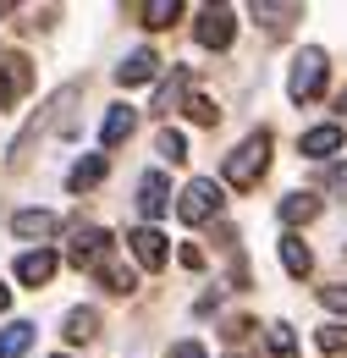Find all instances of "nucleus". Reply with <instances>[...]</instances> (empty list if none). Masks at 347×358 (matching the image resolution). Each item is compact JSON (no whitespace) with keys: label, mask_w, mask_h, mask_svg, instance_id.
<instances>
[{"label":"nucleus","mask_w":347,"mask_h":358,"mask_svg":"<svg viewBox=\"0 0 347 358\" xmlns=\"http://www.w3.org/2000/svg\"><path fill=\"white\" fill-rule=\"evenodd\" d=\"M176 215L187 226H204V221H215L220 215V187L210 177H199V182H187V193L176 199Z\"/></svg>","instance_id":"3"},{"label":"nucleus","mask_w":347,"mask_h":358,"mask_svg":"<svg viewBox=\"0 0 347 358\" xmlns=\"http://www.w3.org/2000/svg\"><path fill=\"white\" fill-rule=\"evenodd\" d=\"M254 17H260L270 34H281V28L292 22V17H304V6H270V0H264V6H254Z\"/></svg>","instance_id":"20"},{"label":"nucleus","mask_w":347,"mask_h":358,"mask_svg":"<svg viewBox=\"0 0 347 358\" xmlns=\"http://www.w3.org/2000/svg\"><path fill=\"white\" fill-rule=\"evenodd\" d=\"M337 105H342V110H347V89H342V99H337Z\"/></svg>","instance_id":"31"},{"label":"nucleus","mask_w":347,"mask_h":358,"mask_svg":"<svg viewBox=\"0 0 347 358\" xmlns=\"http://www.w3.org/2000/svg\"><path fill=\"white\" fill-rule=\"evenodd\" d=\"M132 127H138V110H132V105H111V110H105V127H99V143L116 149L122 138H132Z\"/></svg>","instance_id":"12"},{"label":"nucleus","mask_w":347,"mask_h":358,"mask_svg":"<svg viewBox=\"0 0 347 358\" xmlns=\"http://www.w3.org/2000/svg\"><path fill=\"white\" fill-rule=\"evenodd\" d=\"M127 243H132V259L143 270H160L166 259H171V248H166V237L155 231V226H138V231H127Z\"/></svg>","instance_id":"7"},{"label":"nucleus","mask_w":347,"mask_h":358,"mask_svg":"<svg viewBox=\"0 0 347 358\" xmlns=\"http://www.w3.org/2000/svg\"><path fill=\"white\" fill-rule=\"evenodd\" d=\"M314 215H320V199H314V193H287V199H281V221L287 226L314 221Z\"/></svg>","instance_id":"16"},{"label":"nucleus","mask_w":347,"mask_h":358,"mask_svg":"<svg viewBox=\"0 0 347 358\" xmlns=\"http://www.w3.org/2000/svg\"><path fill=\"white\" fill-rule=\"evenodd\" d=\"M320 353H347V325H320Z\"/></svg>","instance_id":"24"},{"label":"nucleus","mask_w":347,"mask_h":358,"mask_svg":"<svg viewBox=\"0 0 347 358\" xmlns=\"http://www.w3.org/2000/svg\"><path fill=\"white\" fill-rule=\"evenodd\" d=\"M325 187H337V193H347V171L337 166V171H325Z\"/></svg>","instance_id":"29"},{"label":"nucleus","mask_w":347,"mask_h":358,"mask_svg":"<svg viewBox=\"0 0 347 358\" xmlns=\"http://www.w3.org/2000/svg\"><path fill=\"white\" fill-rule=\"evenodd\" d=\"M138 210L143 215H166L171 210V182L160 177V171H149V177L138 182Z\"/></svg>","instance_id":"10"},{"label":"nucleus","mask_w":347,"mask_h":358,"mask_svg":"<svg viewBox=\"0 0 347 358\" xmlns=\"http://www.w3.org/2000/svg\"><path fill=\"white\" fill-rule=\"evenodd\" d=\"M182 89H187V72L176 66V72H171V83H166V89H160V99H155V110H160V116H171L176 105H182Z\"/></svg>","instance_id":"22"},{"label":"nucleus","mask_w":347,"mask_h":358,"mask_svg":"<svg viewBox=\"0 0 347 358\" xmlns=\"http://www.w3.org/2000/svg\"><path fill=\"white\" fill-rule=\"evenodd\" d=\"M99 281H105L111 292H132V287H138V275H132L127 265H116V259H105V265H99Z\"/></svg>","instance_id":"21"},{"label":"nucleus","mask_w":347,"mask_h":358,"mask_svg":"<svg viewBox=\"0 0 347 358\" xmlns=\"http://www.w3.org/2000/svg\"><path fill=\"white\" fill-rule=\"evenodd\" d=\"M193 34H199V45H204V50H226V45H232V34H237V11H232V6H204Z\"/></svg>","instance_id":"4"},{"label":"nucleus","mask_w":347,"mask_h":358,"mask_svg":"<svg viewBox=\"0 0 347 358\" xmlns=\"http://www.w3.org/2000/svg\"><path fill=\"white\" fill-rule=\"evenodd\" d=\"M320 303L337 309V314H347V287H320Z\"/></svg>","instance_id":"27"},{"label":"nucleus","mask_w":347,"mask_h":358,"mask_svg":"<svg viewBox=\"0 0 347 358\" xmlns=\"http://www.w3.org/2000/svg\"><path fill=\"white\" fill-rule=\"evenodd\" d=\"M55 358H66V353H55Z\"/></svg>","instance_id":"32"},{"label":"nucleus","mask_w":347,"mask_h":358,"mask_svg":"<svg viewBox=\"0 0 347 358\" xmlns=\"http://www.w3.org/2000/svg\"><path fill=\"white\" fill-rule=\"evenodd\" d=\"M270 358H298V342H292V325H270Z\"/></svg>","instance_id":"23"},{"label":"nucleus","mask_w":347,"mask_h":358,"mask_svg":"<svg viewBox=\"0 0 347 358\" xmlns=\"http://www.w3.org/2000/svg\"><path fill=\"white\" fill-rule=\"evenodd\" d=\"M6 303H11V292H6V287H0V314H6Z\"/></svg>","instance_id":"30"},{"label":"nucleus","mask_w":347,"mask_h":358,"mask_svg":"<svg viewBox=\"0 0 347 358\" xmlns=\"http://www.w3.org/2000/svg\"><path fill=\"white\" fill-rule=\"evenodd\" d=\"M28 89H34V66H28L22 55H6V61H0V110H11Z\"/></svg>","instance_id":"6"},{"label":"nucleus","mask_w":347,"mask_h":358,"mask_svg":"<svg viewBox=\"0 0 347 358\" xmlns=\"http://www.w3.org/2000/svg\"><path fill=\"white\" fill-rule=\"evenodd\" d=\"M138 17H143V28H171L182 17V6L176 0H149V6H138Z\"/></svg>","instance_id":"18"},{"label":"nucleus","mask_w":347,"mask_h":358,"mask_svg":"<svg viewBox=\"0 0 347 358\" xmlns=\"http://www.w3.org/2000/svg\"><path fill=\"white\" fill-rule=\"evenodd\" d=\"M155 149H160L166 160H187V138H182V133H171V127H166V133L155 138Z\"/></svg>","instance_id":"25"},{"label":"nucleus","mask_w":347,"mask_h":358,"mask_svg":"<svg viewBox=\"0 0 347 358\" xmlns=\"http://www.w3.org/2000/svg\"><path fill=\"white\" fill-rule=\"evenodd\" d=\"M99 177H105V155H88V160H78V166L66 171V187H72V193H83V187H94Z\"/></svg>","instance_id":"17"},{"label":"nucleus","mask_w":347,"mask_h":358,"mask_svg":"<svg viewBox=\"0 0 347 358\" xmlns=\"http://www.w3.org/2000/svg\"><path fill=\"white\" fill-rule=\"evenodd\" d=\"M264 166H270V133H254L226 155V182L232 187H254L264 177Z\"/></svg>","instance_id":"1"},{"label":"nucleus","mask_w":347,"mask_h":358,"mask_svg":"<svg viewBox=\"0 0 347 358\" xmlns=\"http://www.w3.org/2000/svg\"><path fill=\"white\" fill-rule=\"evenodd\" d=\"M187 116H193V122H204V127H210V122H215L220 110H215V99H204V94H199V99H187Z\"/></svg>","instance_id":"26"},{"label":"nucleus","mask_w":347,"mask_h":358,"mask_svg":"<svg viewBox=\"0 0 347 358\" xmlns=\"http://www.w3.org/2000/svg\"><path fill=\"white\" fill-rule=\"evenodd\" d=\"M155 72H160V55H155V50H132L127 61L116 66V83H122V89H138V83H149Z\"/></svg>","instance_id":"9"},{"label":"nucleus","mask_w":347,"mask_h":358,"mask_svg":"<svg viewBox=\"0 0 347 358\" xmlns=\"http://www.w3.org/2000/svg\"><path fill=\"white\" fill-rule=\"evenodd\" d=\"M281 265H287V275H309V270H314V254H309V243L298 231L281 237Z\"/></svg>","instance_id":"14"},{"label":"nucleus","mask_w":347,"mask_h":358,"mask_svg":"<svg viewBox=\"0 0 347 358\" xmlns=\"http://www.w3.org/2000/svg\"><path fill=\"white\" fill-rule=\"evenodd\" d=\"M94 331H99V314H94V309H72V314H66V331H61V336H66V342H88Z\"/></svg>","instance_id":"19"},{"label":"nucleus","mask_w":347,"mask_h":358,"mask_svg":"<svg viewBox=\"0 0 347 358\" xmlns=\"http://www.w3.org/2000/svg\"><path fill=\"white\" fill-rule=\"evenodd\" d=\"M11 231H17V237H55V231H61V215H50V210H17V215H11Z\"/></svg>","instance_id":"13"},{"label":"nucleus","mask_w":347,"mask_h":358,"mask_svg":"<svg viewBox=\"0 0 347 358\" xmlns=\"http://www.w3.org/2000/svg\"><path fill=\"white\" fill-rule=\"evenodd\" d=\"M55 265H61V259H55L50 248H34V254L17 259V281H22V287H44V281L55 275Z\"/></svg>","instance_id":"11"},{"label":"nucleus","mask_w":347,"mask_h":358,"mask_svg":"<svg viewBox=\"0 0 347 358\" xmlns=\"http://www.w3.org/2000/svg\"><path fill=\"white\" fill-rule=\"evenodd\" d=\"M66 259H72V265L99 270L105 259H111V237H105L99 226H78V231H72V248H66Z\"/></svg>","instance_id":"5"},{"label":"nucleus","mask_w":347,"mask_h":358,"mask_svg":"<svg viewBox=\"0 0 347 358\" xmlns=\"http://www.w3.org/2000/svg\"><path fill=\"white\" fill-rule=\"evenodd\" d=\"M171 358H204V348H199V342H176Z\"/></svg>","instance_id":"28"},{"label":"nucleus","mask_w":347,"mask_h":358,"mask_svg":"<svg viewBox=\"0 0 347 358\" xmlns=\"http://www.w3.org/2000/svg\"><path fill=\"white\" fill-rule=\"evenodd\" d=\"M320 89H325V50L309 45L298 61H292V78H287V94L298 99V105H309V99H320Z\"/></svg>","instance_id":"2"},{"label":"nucleus","mask_w":347,"mask_h":358,"mask_svg":"<svg viewBox=\"0 0 347 358\" xmlns=\"http://www.w3.org/2000/svg\"><path fill=\"white\" fill-rule=\"evenodd\" d=\"M28 348H34V325L28 320H17V325L0 331V358H22Z\"/></svg>","instance_id":"15"},{"label":"nucleus","mask_w":347,"mask_h":358,"mask_svg":"<svg viewBox=\"0 0 347 358\" xmlns=\"http://www.w3.org/2000/svg\"><path fill=\"white\" fill-rule=\"evenodd\" d=\"M342 127H337V122H325V127H309L304 138H298V155H309V160H325V155H337V149H342Z\"/></svg>","instance_id":"8"}]
</instances>
